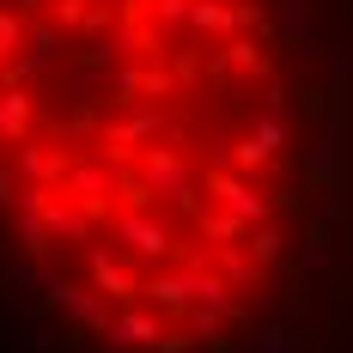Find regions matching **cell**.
<instances>
[{
    "label": "cell",
    "instance_id": "cell-1",
    "mask_svg": "<svg viewBox=\"0 0 353 353\" xmlns=\"http://www.w3.org/2000/svg\"><path fill=\"white\" fill-rule=\"evenodd\" d=\"M116 238L146 262H171L176 256V238L165 232V219H152V208H122L116 213Z\"/></svg>",
    "mask_w": 353,
    "mask_h": 353
},
{
    "label": "cell",
    "instance_id": "cell-2",
    "mask_svg": "<svg viewBox=\"0 0 353 353\" xmlns=\"http://www.w3.org/2000/svg\"><path fill=\"white\" fill-rule=\"evenodd\" d=\"M146 305H152L165 323H189V311H195V286H189V274L171 268V262H159V268L146 274Z\"/></svg>",
    "mask_w": 353,
    "mask_h": 353
},
{
    "label": "cell",
    "instance_id": "cell-3",
    "mask_svg": "<svg viewBox=\"0 0 353 353\" xmlns=\"http://www.w3.org/2000/svg\"><path fill=\"white\" fill-rule=\"evenodd\" d=\"M73 165H79V152L68 141H25L19 146V176H31V183H68Z\"/></svg>",
    "mask_w": 353,
    "mask_h": 353
},
{
    "label": "cell",
    "instance_id": "cell-4",
    "mask_svg": "<svg viewBox=\"0 0 353 353\" xmlns=\"http://www.w3.org/2000/svg\"><path fill=\"white\" fill-rule=\"evenodd\" d=\"M165 329H171V323H159L152 311H141V299H134V305H116V323H110L104 341L116 353H128V347H146V353H152V341H159Z\"/></svg>",
    "mask_w": 353,
    "mask_h": 353
},
{
    "label": "cell",
    "instance_id": "cell-5",
    "mask_svg": "<svg viewBox=\"0 0 353 353\" xmlns=\"http://www.w3.org/2000/svg\"><path fill=\"white\" fill-rule=\"evenodd\" d=\"M85 274H92V286L104 292V299H116V305H134V299H146V281L141 274H128L110 250H92L85 256Z\"/></svg>",
    "mask_w": 353,
    "mask_h": 353
},
{
    "label": "cell",
    "instance_id": "cell-6",
    "mask_svg": "<svg viewBox=\"0 0 353 353\" xmlns=\"http://www.w3.org/2000/svg\"><path fill=\"white\" fill-rule=\"evenodd\" d=\"M0 141L6 146L37 141V98L25 85H6V92H0Z\"/></svg>",
    "mask_w": 353,
    "mask_h": 353
},
{
    "label": "cell",
    "instance_id": "cell-7",
    "mask_svg": "<svg viewBox=\"0 0 353 353\" xmlns=\"http://www.w3.org/2000/svg\"><path fill=\"white\" fill-rule=\"evenodd\" d=\"M219 268H225V281H238V286H262L268 274H274V262H262L250 244H219V256H213Z\"/></svg>",
    "mask_w": 353,
    "mask_h": 353
},
{
    "label": "cell",
    "instance_id": "cell-8",
    "mask_svg": "<svg viewBox=\"0 0 353 353\" xmlns=\"http://www.w3.org/2000/svg\"><path fill=\"white\" fill-rule=\"evenodd\" d=\"M189 31L208 37V43H225V37L238 31V6H225V0H195V6H189Z\"/></svg>",
    "mask_w": 353,
    "mask_h": 353
},
{
    "label": "cell",
    "instance_id": "cell-9",
    "mask_svg": "<svg viewBox=\"0 0 353 353\" xmlns=\"http://www.w3.org/2000/svg\"><path fill=\"white\" fill-rule=\"evenodd\" d=\"M189 225H195L201 238H213V244H244V238H250V219H244V213H232V208H201Z\"/></svg>",
    "mask_w": 353,
    "mask_h": 353
},
{
    "label": "cell",
    "instance_id": "cell-10",
    "mask_svg": "<svg viewBox=\"0 0 353 353\" xmlns=\"http://www.w3.org/2000/svg\"><path fill=\"white\" fill-rule=\"evenodd\" d=\"M299 232H305V262H329V244H335V213L329 208H311L299 219Z\"/></svg>",
    "mask_w": 353,
    "mask_h": 353
},
{
    "label": "cell",
    "instance_id": "cell-11",
    "mask_svg": "<svg viewBox=\"0 0 353 353\" xmlns=\"http://www.w3.org/2000/svg\"><path fill=\"white\" fill-rule=\"evenodd\" d=\"M335 98H341V92H335V85H317V79H299V85H292V104L305 110L311 122H335Z\"/></svg>",
    "mask_w": 353,
    "mask_h": 353
},
{
    "label": "cell",
    "instance_id": "cell-12",
    "mask_svg": "<svg viewBox=\"0 0 353 353\" xmlns=\"http://www.w3.org/2000/svg\"><path fill=\"white\" fill-rule=\"evenodd\" d=\"M98 152H104V165H134L141 159V141L128 134V122H104V134H98Z\"/></svg>",
    "mask_w": 353,
    "mask_h": 353
},
{
    "label": "cell",
    "instance_id": "cell-13",
    "mask_svg": "<svg viewBox=\"0 0 353 353\" xmlns=\"http://www.w3.org/2000/svg\"><path fill=\"white\" fill-rule=\"evenodd\" d=\"M19 250H25L31 262H49V256H55V232H49L43 213H19Z\"/></svg>",
    "mask_w": 353,
    "mask_h": 353
},
{
    "label": "cell",
    "instance_id": "cell-14",
    "mask_svg": "<svg viewBox=\"0 0 353 353\" xmlns=\"http://www.w3.org/2000/svg\"><path fill=\"white\" fill-rule=\"evenodd\" d=\"M19 49H31V19L19 6H0V68L19 61Z\"/></svg>",
    "mask_w": 353,
    "mask_h": 353
},
{
    "label": "cell",
    "instance_id": "cell-15",
    "mask_svg": "<svg viewBox=\"0 0 353 353\" xmlns=\"http://www.w3.org/2000/svg\"><path fill=\"white\" fill-rule=\"evenodd\" d=\"M116 55H122V49H116V37H79V43H73V61H79L85 73H110Z\"/></svg>",
    "mask_w": 353,
    "mask_h": 353
},
{
    "label": "cell",
    "instance_id": "cell-16",
    "mask_svg": "<svg viewBox=\"0 0 353 353\" xmlns=\"http://www.w3.org/2000/svg\"><path fill=\"white\" fill-rule=\"evenodd\" d=\"M208 55H213V49H201V43H176V49H171L176 79H183V85H201V79H208Z\"/></svg>",
    "mask_w": 353,
    "mask_h": 353
},
{
    "label": "cell",
    "instance_id": "cell-17",
    "mask_svg": "<svg viewBox=\"0 0 353 353\" xmlns=\"http://www.w3.org/2000/svg\"><path fill=\"white\" fill-rule=\"evenodd\" d=\"M141 98H146V73H141V68H122L116 79H110V98H104V104H116V110H134Z\"/></svg>",
    "mask_w": 353,
    "mask_h": 353
},
{
    "label": "cell",
    "instance_id": "cell-18",
    "mask_svg": "<svg viewBox=\"0 0 353 353\" xmlns=\"http://www.w3.org/2000/svg\"><path fill=\"white\" fill-rule=\"evenodd\" d=\"M61 189H68V201H73V195H110V189H116V176L98 171V165H73V176L61 183Z\"/></svg>",
    "mask_w": 353,
    "mask_h": 353
},
{
    "label": "cell",
    "instance_id": "cell-19",
    "mask_svg": "<svg viewBox=\"0 0 353 353\" xmlns=\"http://www.w3.org/2000/svg\"><path fill=\"white\" fill-rule=\"evenodd\" d=\"M92 341H104L92 323L79 317H61V329H55V353H92Z\"/></svg>",
    "mask_w": 353,
    "mask_h": 353
},
{
    "label": "cell",
    "instance_id": "cell-20",
    "mask_svg": "<svg viewBox=\"0 0 353 353\" xmlns=\"http://www.w3.org/2000/svg\"><path fill=\"white\" fill-rule=\"evenodd\" d=\"M128 134H134V141H159V134H176L171 128V116H165V110H134V116H128Z\"/></svg>",
    "mask_w": 353,
    "mask_h": 353
},
{
    "label": "cell",
    "instance_id": "cell-21",
    "mask_svg": "<svg viewBox=\"0 0 353 353\" xmlns=\"http://www.w3.org/2000/svg\"><path fill=\"white\" fill-rule=\"evenodd\" d=\"M256 353H305V347H299V323H274V329H262V335H256Z\"/></svg>",
    "mask_w": 353,
    "mask_h": 353
},
{
    "label": "cell",
    "instance_id": "cell-22",
    "mask_svg": "<svg viewBox=\"0 0 353 353\" xmlns=\"http://www.w3.org/2000/svg\"><path fill=\"white\" fill-rule=\"evenodd\" d=\"M244 244L256 250L262 262H286V238L274 232V225H250V238H244Z\"/></svg>",
    "mask_w": 353,
    "mask_h": 353
},
{
    "label": "cell",
    "instance_id": "cell-23",
    "mask_svg": "<svg viewBox=\"0 0 353 353\" xmlns=\"http://www.w3.org/2000/svg\"><path fill=\"white\" fill-rule=\"evenodd\" d=\"M19 189H25V176H12V152H6V141H0V213L19 208Z\"/></svg>",
    "mask_w": 353,
    "mask_h": 353
},
{
    "label": "cell",
    "instance_id": "cell-24",
    "mask_svg": "<svg viewBox=\"0 0 353 353\" xmlns=\"http://www.w3.org/2000/svg\"><path fill=\"white\" fill-rule=\"evenodd\" d=\"M85 12H92V0H49V19H55L61 31H79Z\"/></svg>",
    "mask_w": 353,
    "mask_h": 353
},
{
    "label": "cell",
    "instance_id": "cell-25",
    "mask_svg": "<svg viewBox=\"0 0 353 353\" xmlns=\"http://www.w3.org/2000/svg\"><path fill=\"white\" fill-rule=\"evenodd\" d=\"M189 6H195V0H159L152 25H159V31H183V25H189Z\"/></svg>",
    "mask_w": 353,
    "mask_h": 353
},
{
    "label": "cell",
    "instance_id": "cell-26",
    "mask_svg": "<svg viewBox=\"0 0 353 353\" xmlns=\"http://www.w3.org/2000/svg\"><path fill=\"white\" fill-rule=\"evenodd\" d=\"M232 73H238V68H232V55L213 43V55H208V85H213V92H232Z\"/></svg>",
    "mask_w": 353,
    "mask_h": 353
},
{
    "label": "cell",
    "instance_id": "cell-27",
    "mask_svg": "<svg viewBox=\"0 0 353 353\" xmlns=\"http://www.w3.org/2000/svg\"><path fill=\"white\" fill-rule=\"evenodd\" d=\"M73 208L85 213L92 225H116V208H110V195H73Z\"/></svg>",
    "mask_w": 353,
    "mask_h": 353
},
{
    "label": "cell",
    "instance_id": "cell-28",
    "mask_svg": "<svg viewBox=\"0 0 353 353\" xmlns=\"http://www.w3.org/2000/svg\"><path fill=\"white\" fill-rule=\"evenodd\" d=\"M31 55L43 61V68H49V55H55V25H43V19L31 25Z\"/></svg>",
    "mask_w": 353,
    "mask_h": 353
},
{
    "label": "cell",
    "instance_id": "cell-29",
    "mask_svg": "<svg viewBox=\"0 0 353 353\" xmlns=\"http://www.w3.org/2000/svg\"><path fill=\"white\" fill-rule=\"evenodd\" d=\"M12 353H55V335H37V329H19V335H12Z\"/></svg>",
    "mask_w": 353,
    "mask_h": 353
},
{
    "label": "cell",
    "instance_id": "cell-30",
    "mask_svg": "<svg viewBox=\"0 0 353 353\" xmlns=\"http://www.w3.org/2000/svg\"><path fill=\"white\" fill-rule=\"evenodd\" d=\"M43 6H49V0H19V12H25V19H37Z\"/></svg>",
    "mask_w": 353,
    "mask_h": 353
},
{
    "label": "cell",
    "instance_id": "cell-31",
    "mask_svg": "<svg viewBox=\"0 0 353 353\" xmlns=\"http://www.w3.org/2000/svg\"><path fill=\"white\" fill-rule=\"evenodd\" d=\"M0 262H6V244H0Z\"/></svg>",
    "mask_w": 353,
    "mask_h": 353
}]
</instances>
